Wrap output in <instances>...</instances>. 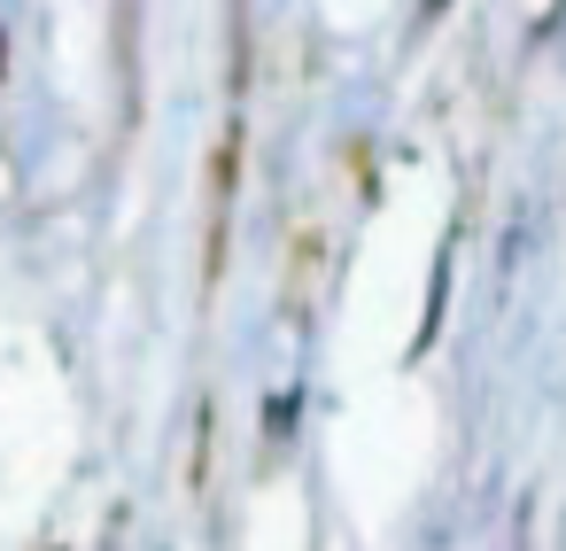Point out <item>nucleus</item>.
<instances>
[{"mask_svg":"<svg viewBox=\"0 0 566 551\" xmlns=\"http://www.w3.org/2000/svg\"><path fill=\"white\" fill-rule=\"evenodd\" d=\"M427 17H442V0H427Z\"/></svg>","mask_w":566,"mask_h":551,"instance_id":"1","label":"nucleus"}]
</instances>
